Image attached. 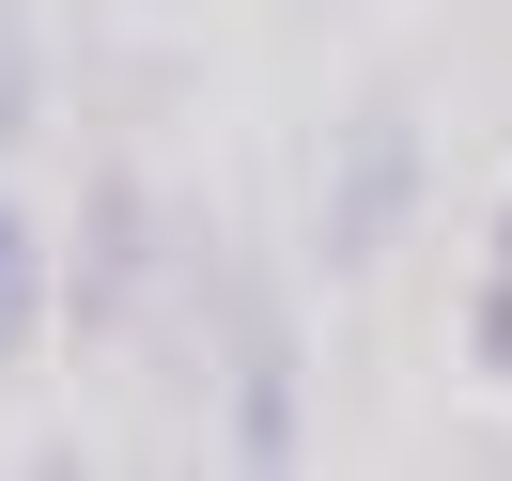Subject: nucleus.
<instances>
[{"instance_id": "39448f33", "label": "nucleus", "mask_w": 512, "mask_h": 481, "mask_svg": "<svg viewBox=\"0 0 512 481\" xmlns=\"http://www.w3.org/2000/svg\"><path fill=\"white\" fill-rule=\"evenodd\" d=\"M466 357H481V373H497V388H512V249H497V264H481V311H466Z\"/></svg>"}, {"instance_id": "20e7f679", "label": "nucleus", "mask_w": 512, "mask_h": 481, "mask_svg": "<svg viewBox=\"0 0 512 481\" xmlns=\"http://www.w3.org/2000/svg\"><path fill=\"white\" fill-rule=\"evenodd\" d=\"M233 450L249 466H295V373L280 357H249V388H233Z\"/></svg>"}, {"instance_id": "423d86ee", "label": "nucleus", "mask_w": 512, "mask_h": 481, "mask_svg": "<svg viewBox=\"0 0 512 481\" xmlns=\"http://www.w3.org/2000/svg\"><path fill=\"white\" fill-rule=\"evenodd\" d=\"M32 94H47V78H32V16H0V140L32 125Z\"/></svg>"}, {"instance_id": "f03ea898", "label": "nucleus", "mask_w": 512, "mask_h": 481, "mask_svg": "<svg viewBox=\"0 0 512 481\" xmlns=\"http://www.w3.org/2000/svg\"><path fill=\"white\" fill-rule=\"evenodd\" d=\"M156 264V218H140L125 171H94V202H78V264H63V311L78 326H125V280Z\"/></svg>"}, {"instance_id": "f257e3e1", "label": "nucleus", "mask_w": 512, "mask_h": 481, "mask_svg": "<svg viewBox=\"0 0 512 481\" xmlns=\"http://www.w3.org/2000/svg\"><path fill=\"white\" fill-rule=\"evenodd\" d=\"M404 218H419V125L404 109H342V156H326V264L357 280Z\"/></svg>"}, {"instance_id": "7ed1b4c3", "label": "nucleus", "mask_w": 512, "mask_h": 481, "mask_svg": "<svg viewBox=\"0 0 512 481\" xmlns=\"http://www.w3.org/2000/svg\"><path fill=\"white\" fill-rule=\"evenodd\" d=\"M47 311H63V249H47V218L16 187H0V373L47 342Z\"/></svg>"}, {"instance_id": "0eeeda50", "label": "nucleus", "mask_w": 512, "mask_h": 481, "mask_svg": "<svg viewBox=\"0 0 512 481\" xmlns=\"http://www.w3.org/2000/svg\"><path fill=\"white\" fill-rule=\"evenodd\" d=\"M497 249H512V202H497Z\"/></svg>"}]
</instances>
